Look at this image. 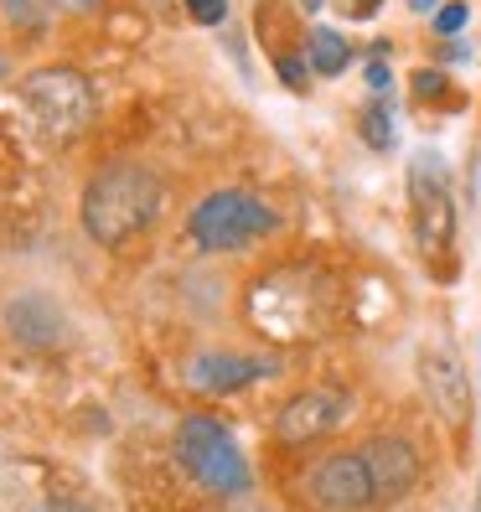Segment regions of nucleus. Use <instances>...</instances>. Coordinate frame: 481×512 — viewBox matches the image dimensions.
<instances>
[{"mask_svg": "<svg viewBox=\"0 0 481 512\" xmlns=\"http://www.w3.org/2000/svg\"><path fill=\"white\" fill-rule=\"evenodd\" d=\"M161 207H166V187L156 171L140 161H109L83 187V233L104 249L130 244L135 233H145L161 218Z\"/></svg>", "mask_w": 481, "mask_h": 512, "instance_id": "nucleus-1", "label": "nucleus"}, {"mask_svg": "<svg viewBox=\"0 0 481 512\" xmlns=\"http://www.w3.org/2000/svg\"><path fill=\"white\" fill-rule=\"evenodd\" d=\"M176 461H182V471L213 497H244L249 492L244 450H238L228 425H218V419H207V414H187L182 425H176Z\"/></svg>", "mask_w": 481, "mask_h": 512, "instance_id": "nucleus-2", "label": "nucleus"}, {"mask_svg": "<svg viewBox=\"0 0 481 512\" xmlns=\"http://www.w3.org/2000/svg\"><path fill=\"white\" fill-rule=\"evenodd\" d=\"M269 228H275V213H269L254 192H238V187L202 197V202L192 207V218H187L192 244L207 249V254L244 249V244H254V238H264Z\"/></svg>", "mask_w": 481, "mask_h": 512, "instance_id": "nucleus-3", "label": "nucleus"}, {"mask_svg": "<svg viewBox=\"0 0 481 512\" xmlns=\"http://www.w3.org/2000/svg\"><path fill=\"white\" fill-rule=\"evenodd\" d=\"M21 104L32 114V125L47 135V140H73L88 114H94V94H88L83 73L73 68H42L21 83Z\"/></svg>", "mask_w": 481, "mask_h": 512, "instance_id": "nucleus-4", "label": "nucleus"}, {"mask_svg": "<svg viewBox=\"0 0 481 512\" xmlns=\"http://www.w3.org/2000/svg\"><path fill=\"white\" fill-rule=\"evenodd\" d=\"M409 207H414L419 249L430 259L445 254L450 238H456V202H450V182H445V166L435 161V150H419L409 161Z\"/></svg>", "mask_w": 481, "mask_h": 512, "instance_id": "nucleus-5", "label": "nucleus"}, {"mask_svg": "<svg viewBox=\"0 0 481 512\" xmlns=\"http://www.w3.org/2000/svg\"><path fill=\"white\" fill-rule=\"evenodd\" d=\"M306 497L321 512H368L378 507V487L363 450H342V456H326L311 476H306Z\"/></svg>", "mask_w": 481, "mask_h": 512, "instance_id": "nucleus-6", "label": "nucleus"}, {"mask_svg": "<svg viewBox=\"0 0 481 512\" xmlns=\"http://www.w3.org/2000/svg\"><path fill=\"white\" fill-rule=\"evenodd\" d=\"M419 383H425L430 404L450 419V425H466L471 419V383H466V363L456 357V347L430 342L419 352Z\"/></svg>", "mask_w": 481, "mask_h": 512, "instance_id": "nucleus-7", "label": "nucleus"}, {"mask_svg": "<svg viewBox=\"0 0 481 512\" xmlns=\"http://www.w3.org/2000/svg\"><path fill=\"white\" fill-rule=\"evenodd\" d=\"M347 394L342 388H316V394H295L280 414H275V440L285 445H306L316 435H332L347 419Z\"/></svg>", "mask_w": 481, "mask_h": 512, "instance_id": "nucleus-8", "label": "nucleus"}, {"mask_svg": "<svg viewBox=\"0 0 481 512\" xmlns=\"http://www.w3.org/2000/svg\"><path fill=\"white\" fill-rule=\"evenodd\" d=\"M363 456H368V471H373V487H378V507L388 502H399L419 487V456H414V445L399 440V435H378L363 445Z\"/></svg>", "mask_w": 481, "mask_h": 512, "instance_id": "nucleus-9", "label": "nucleus"}, {"mask_svg": "<svg viewBox=\"0 0 481 512\" xmlns=\"http://www.w3.org/2000/svg\"><path fill=\"white\" fill-rule=\"evenodd\" d=\"M280 363H269V357H228V352H213V357H197L187 368V378L207 394H228V388H244V383H259L269 378Z\"/></svg>", "mask_w": 481, "mask_h": 512, "instance_id": "nucleus-10", "label": "nucleus"}, {"mask_svg": "<svg viewBox=\"0 0 481 512\" xmlns=\"http://www.w3.org/2000/svg\"><path fill=\"white\" fill-rule=\"evenodd\" d=\"M352 63V42L337 32V26H316L311 32V73L316 78H337Z\"/></svg>", "mask_w": 481, "mask_h": 512, "instance_id": "nucleus-11", "label": "nucleus"}, {"mask_svg": "<svg viewBox=\"0 0 481 512\" xmlns=\"http://www.w3.org/2000/svg\"><path fill=\"white\" fill-rule=\"evenodd\" d=\"M357 135H363L373 150H394L399 145V125H394V109H388L383 99L363 104L357 109Z\"/></svg>", "mask_w": 481, "mask_h": 512, "instance_id": "nucleus-12", "label": "nucleus"}, {"mask_svg": "<svg viewBox=\"0 0 481 512\" xmlns=\"http://www.w3.org/2000/svg\"><path fill=\"white\" fill-rule=\"evenodd\" d=\"M6 16L26 32H47L52 16H57V0H6Z\"/></svg>", "mask_w": 481, "mask_h": 512, "instance_id": "nucleus-13", "label": "nucleus"}, {"mask_svg": "<svg viewBox=\"0 0 481 512\" xmlns=\"http://www.w3.org/2000/svg\"><path fill=\"white\" fill-rule=\"evenodd\" d=\"M466 21H471V6L450 0V6L435 11V32H440V37H461V32H466Z\"/></svg>", "mask_w": 481, "mask_h": 512, "instance_id": "nucleus-14", "label": "nucleus"}, {"mask_svg": "<svg viewBox=\"0 0 481 512\" xmlns=\"http://www.w3.org/2000/svg\"><path fill=\"white\" fill-rule=\"evenodd\" d=\"M187 6V16L197 21V26H218L223 16H228V0H182Z\"/></svg>", "mask_w": 481, "mask_h": 512, "instance_id": "nucleus-15", "label": "nucleus"}, {"mask_svg": "<svg viewBox=\"0 0 481 512\" xmlns=\"http://www.w3.org/2000/svg\"><path fill=\"white\" fill-rule=\"evenodd\" d=\"M280 78L300 94V88H306V63H300V57H290V52H280Z\"/></svg>", "mask_w": 481, "mask_h": 512, "instance_id": "nucleus-16", "label": "nucleus"}, {"mask_svg": "<svg viewBox=\"0 0 481 512\" xmlns=\"http://www.w3.org/2000/svg\"><path fill=\"white\" fill-rule=\"evenodd\" d=\"M337 6H342L347 16H373V11H378V0H337Z\"/></svg>", "mask_w": 481, "mask_h": 512, "instance_id": "nucleus-17", "label": "nucleus"}, {"mask_svg": "<svg viewBox=\"0 0 481 512\" xmlns=\"http://www.w3.org/2000/svg\"><path fill=\"white\" fill-rule=\"evenodd\" d=\"M440 83H445V78H435L430 68H419V78H414V88H419V94H435Z\"/></svg>", "mask_w": 481, "mask_h": 512, "instance_id": "nucleus-18", "label": "nucleus"}, {"mask_svg": "<svg viewBox=\"0 0 481 512\" xmlns=\"http://www.w3.org/2000/svg\"><path fill=\"white\" fill-rule=\"evenodd\" d=\"M388 78H394V73H388L383 63H368V83H373V88H388Z\"/></svg>", "mask_w": 481, "mask_h": 512, "instance_id": "nucleus-19", "label": "nucleus"}, {"mask_svg": "<svg viewBox=\"0 0 481 512\" xmlns=\"http://www.w3.org/2000/svg\"><path fill=\"white\" fill-rule=\"evenodd\" d=\"M99 0H57V11H94Z\"/></svg>", "mask_w": 481, "mask_h": 512, "instance_id": "nucleus-20", "label": "nucleus"}, {"mask_svg": "<svg viewBox=\"0 0 481 512\" xmlns=\"http://www.w3.org/2000/svg\"><path fill=\"white\" fill-rule=\"evenodd\" d=\"M52 512H94V507H78V502H52Z\"/></svg>", "mask_w": 481, "mask_h": 512, "instance_id": "nucleus-21", "label": "nucleus"}, {"mask_svg": "<svg viewBox=\"0 0 481 512\" xmlns=\"http://www.w3.org/2000/svg\"><path fill=\"white\" fill-rule=\"evenodd\" d=\"M414 6H419V11H430V6H435V0H414Z\"/></svg>", "mask_w": 481, "mask_h": 512, "instance_id": "nucleus-22", "label": "nucleus"}, {"mask_svg": "<svg viewBox=\"0 0 481 512\" xmlns=\"http://www.w3.org/2000/svg\"><path fill=\"white\" fill-rule=\"evenodd\" d=\"M300 6H306V11H316V6H321V0H300Z\"/></svg>", "mask_w": 481, "mask_h": 512, "instance_id": "nucleus-23", "label": "nucleus"}, {"mask_svg": "<svg viewBox=\"0 0 481 512\" xmlns=\"http://www.w3.org/2000/svg\"><path fill=\"white\" fill-rule=\"evenodd\" d=\"M476 512H481V481H476Z\"/></svg>", "mask_w": 481, "mask_h": 512, "instance_id": "nucleus-24", "label": "nucleus"}]
</instances>
